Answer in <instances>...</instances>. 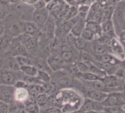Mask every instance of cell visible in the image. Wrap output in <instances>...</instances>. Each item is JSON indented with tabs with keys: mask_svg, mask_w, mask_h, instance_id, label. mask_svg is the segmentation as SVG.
<instances>
[{
	"mask_svg": "<svg viewBox=\"0 0 125 113\" xmlns=\"http://www.w3.org/2000/svg\"><path fill=\"white\" fill-rule=\"evenodd\" d=\"M116 37L125 31V2L122 0L114 6L111 17Z\"/></svg>",
	"mask_w": 125,
	"mask_h": 113,
	"instance_id": "1",
	"label": "cell"
},
{
	"mask_svg": "<svg viewBox=\"0 0 125 113\" xmlns=\"http://www.w3.org/2000/svg\"><path fill=\"white\" fill-rule=\"evenodd\" d=\"M4 25V34L10 36L11 37H17L21 34L23 20H21L15 14L10 12L3 20Z\"/></svg>",
	"mask_w": 125,
	"mask_h": 113,
	"instance_id": "2",
	"label": "cell"
},
{
	"mask_svg": "<svg viewBox=\"0 0 125 113\" xmlns=\"http://www.w3.org/2000/svg\"><path fill=\"white\" fill-rule=\"evenodd\" d=\"M10 12L15 14L23 21L31 20L34 7L31 5L20 1L15 4H9Z\"/></svg>",
	"mask_w": 125,
	"mask_h": 113,
	"instance_id": "3",
	"label": "cell"
},
{
	"mask_svg": "<svg viewBox=\"0 0 125 113\" xmlns=\"http://www.w3.org/2000/svg\"><path fill=\"white\" fill-rule=\"evenodd\" d=\"M51 82L59 88H67L74 86L75 77L70 75L64 69L52 72L51 74Z\"/></svg>",
	"mask_w": 125,
	"mask_h": 113,
	"instance_id": "4",
	"label": "cell"
},
{
	"mask_svg": "<svg viewBox=\"0 0 125 113\" xmlns=\"http://www.w3.org/2000/svg\"><path fill=\"white\" fill-rule=\"evenodd\" d=\"M21 44L25 47L30 56H37L38 49V39L26 34H21L17 37Z\"/></svg>",
	"mask_w": 125,
	"mask_h": 113,
	"instance_id": "5",
	"label": "cell"
},
{
	"mask_svg": "<svg viewBox=\"0 0 125 113\" xmlns=\"http://www.w3.org/2000/svg\"><path fill=\"white\" fill-rule=\"evenodd\" d=\"M23 77V75L20 71L0 69V84L14 86L15 83Z\"/></svg>",
	"mask_w": 125,
	"mask_h": 113,
	"instance_id": "6",
	"label": "cell"
},
{
	"mask_svg": "<svg viewBox=\"0 0 125 113\" xmlns=\"http://www.w3.org/2000/svg\"><path fill=\"white\" fill-rule=\"evenodd\" d=\"M101 103L103 107L125 106L124 91H114L108 94L105 99Z\"/></svg>",
	"mask_w": 125,
	"mask_h": 113,
	"instance_id": "7",
	"label": "cell"
},
{
	"mask_svg": "<svg viewBox=\"0 0 125 113\" xmlns=\"http://www.w3.org/2000/svg\"><path fill=\"white\" fill-rule=\"evenodd\" d=\"M46 61L52 72L63 69L66 64L60 55L54 51H52L46 58Z\"/></svg>",
	"mask_w": 125,
	"mask_h": 113,
	"instance_id": "8",
	"label": "cell"
},
{
	"mask_svg": "<svg viewBox=\"0 0 125 113\" xmlns=\"http://www.w3.org/2000/svg\"><path fill=\"white\" fill-rule=\"evenodd\" d=\"M49 16L50 13L45 7L42 8L34 9L32 13L31 21H33L40 29H42Z\"/></svg>",
	"mask_w": 125,
	"mask_h": 113,
	"instance_id": "9",
	"label": "cell"
},
{
	"mask_svg": "<svg viewBox=\"0 0 125 113\" xmlns=\"http://www.w3.org/2000/svg\"><path fill=\"white\" fill-rule=\"evenodd\" d=\"M79 88H81V90L83 92L85 98L89 99L91 100H93V101H95V102H103V100L107 96V94H106L105 92L98 91H96V90H93V89L86 88V87H85L82 84L81 82L80 83Z\"/></svg>",
	"mask_w": 125,
	"mask_h": 113,
	"instance_id": "10",
	"label": "cell"
},
{
	"mask_svg": "<svg viewBox=\"0 0 125 113\" xmlns=\"http://www.w3.org/2000/svg\"><path fill=\"white\" fill-rule=\"evenodd\" d=\"M15 87L13 85H7L0 84V102L10 104L14 100Z\"/></svg>",
	"mask_w": 125,
	"mask_h": 113,
	"instance_id": "11",
	"label": "cell"
},
{
	"mask_svg": "<svg viewBox=\"0 0 125 113\" xmlns=\"http://www.w3.org/2000/svg\"><path fill=\"white\" fill-rule=\"evenodd\" d=\"M92 56L95 61L104 64L116 66L124 63V61L119 59L118 58H116V56L111 53H104L102 55H92Z\"/></svg>",
	"mask_w": 125,
	"mask_h": 113,
	"instance_id": "12",
	"label": "cell"
},
{
	"mask_svg": "<svg viewBox=\"0 0 125 113\" xmlns=\"http://www.w3.org/2000/svg\"><path fill=\"white\" fill-rule=\"evenodd\" d=\"M103 106L101 102H95L93 100H91L89 99L85 98L84 101L81 104L80 108L78 109V113H83L87 111H95V112H100L103 110Z\"/></svg>",
	"mask_w": 125,
	"mask_h": 113,
	"instance_id": "13",
	"label": "cell"
},
{
	"mask_svg": "<svg viewBox=\"0 0 125 113\" xmlns=\"http://www.w3.org/2000/svg\"><path fill=\"white\" fill-rule=\"evenodd\" d=\"M109 49L110 53L118 58L119 59L124 61L125 60V50H124V46L120 43V42L118 40L116 37H114L110 44H109Z\"/></svg>",
	"mask_w": 125,
	"mask_h": 113,
	"instance_id": "14",
	"label": "cell"
},
{
	"mask_svg": "<svg viewBox=\"0 0 125 113\" xmlns=\"http://www.w3.org/2000/svg\"><path fill=\"white\" fill-rule=\"evenodd\" d=\"M23 34L37 37L41 32V29L31 20L23 21L22 26Z\"/></svg>",
	"mask_w": 125,
	"mask_h": 113,
	"instance_id": "15",
	"label": "cell"
},
{
	"mask_svg": "<svg viewBox=\"0 0 125 113\" xmlns=\"http://www.w3.org/2000/svg\"><path fill=\"white\" fill-rule=\"evenodd\" d=\"M81 82L82 83V84L85 87L93 89V90L105 92L106 94H109V93L112 92L108 88H107L105 86V85L103 83L101 79L97 80H94V81H91V82H85V81H81Z\"/></svg>",
	"mask_w": 125,
	"mask_h": 113,
	"instance_id": "16",
	"label": "cell"
},
{
	"mask_svg": "<svg viewBox=\"0 0 125 113\" xmlns=\"http://www.w3.org/2000/svg\"><path fill=\"white\" fill-rule=\"evenodd\" d=\"M29 97V94L26 88H15L14 102L19 104H25Z\"/></svg>",
	"mask_w": 125,
	"mask_h": 113,
	"instance_id": "17",
	"label": "cell"
},
{
	"mask_svg": "<svg viewBox=\"0 0 125 113\" xmlns=\"http://www.w3.org/2000/svg\"><path fill=\"white\" fill-rule=\"evenodd\" d=\"M86 19L81 18L78 15V20L73 25V28L70 30V34L75 37H79L83 31V30L86 27Z\"/></svg>",
	"mask_w": 125,
	"mask_h": 113,
	"instance_id": "18",
	"label": "cell"
},
{
	"mask_svg": "<svg viewBox=\"0 0 125 113\" xmlns=\"http://www.w3.org/2000/svg\"><path fill=\"white\" fill-rule=\"evenodd\" d=\"M104 53H111L108 45H103L99 43L96 39L91 42V54L102 55Z\"/></svg>",
	"mask_w": 125,
	"mask_h": 113,
	"instance_id": "19",
	"label": "cell"
},
{
	"mask_svg": "<svg viewBox=\"0 0 125 113\" xmlns=\"http://www.w3.org/2000/svg\"><path fill=\"white\" fill-rule=\"evenodd\" d=\"M12 39V37L4 33L0 36V56L5 54L8 51Z\"/></svg>",
	"mask_w": 125,
	"mask_h": 113,
	"instance_id": "20",
	"label": "cell"
},
{
	"mask_svg": "<svg viewBox=\"0 0 125 113\" xmlns=\"http://www.w3.org/2000/svg\"><path fill=\"white\" fill-rule=\"evenodd\" d=\"M86 28L91 31L95 36L96 39L102 34V28H101V23H97L96 21L90 20L86 22Z\"/></svg>",
	"mask_w": 125,
	"mask_h": 113,
	"instance_id": "21",
	"label": "cell"
},
{
	"mask_svg": "<svg viewBox=\"0 0 125 113\" xmlns=\"http://www.w3.org/2000/svg\"><path fill=\"white\" fill-rule=\"evenodd\" d=\"M35 102L38 105V107H40V109L41 108L45 109L48 107L49 106L48 104H50V97L48 95V94L45 92V93L38 94L35 97Z\"/></svg>",
	"mask_w": 125,
	"mask_h": 113,
	"instance_id": "22",
	"label": "cell"
},
{
	"mask_svg": "<svg viewBox=\"0 0 125 113\" xmlns=\"http://www.w3.org/2000/svg\"><path fill=\"white\" fill-rule=\"evenodd\" d=\"M101 28H102L103 34H109L112 37H116L115 32H114V26H113L111 19L106 20L102 22L101 23Z\"/></svg>",
	"mask_w": 125,
	"mask_h": 113,
	"instance_id": "23",
	"label": "cell"
},
{
	"mask_svg": "<svg viewBox=\"0 0 125 113\" xmlns=\"http://www.w3.org/2000/svg\"><path fill=\"white\" fill-rule=\"evenodd\" d=\"M19 71L25 76L27 77H36L38 69L33 65L23 66L19 68Z\"/></svg>",
	"mask_w": 125,
	"mask_h": 113,
	"instance_id": "24",
	"label": "cell"
},
{
	"mask_svg": "<svg viewBox=\"0 0 125 113\" xmlns=\"http://www.w3.org/2000/svg\"><path fill=\"white\" fill-rule=\"evenodd\" d=\"M115 5H111V4H107L103 7V16H102V22L106 20H110L111 19L114 9ZM101 22V23H102Z\"/></svg>",
	"mask_w": 125,
	"mask_h": 113,
	"instance_id": "25",
	"label": "cell"
},
{
	"mask_svg": "<svg viewBox=\"0 0 125 113\" xmlns=\"http://www.w3.org/2000/svg\"><path fill=\"white\" fill-rule=\"evenodd\" d=\"M15 61L19 66H26V65H32V59L31 56H18L15 57Z\"/></svg>",
	"mask_w": 125,
	"mask_h": 113,
	"instance_id": "26",
	"label": "cell"
},
{
	"mask_svg": "<svg viewBox=\"0 0 125 113\" xmlns=\"http://www.w3.org/2000/svg\"><path fill=\"white\" fill-rule=\"evenodd\" d=\"M36 77L42 83H44L45 85L51 83V74L45 72V71H42V70H38L37 72V75L36 76Z\"/></svg>",
	"mask_w": 125,
	"mask_h": 113,
	"instance_id": "27",
	"label": "cell"
},
{
	"mask_svg": "<svg viewBox=\"0 0 125 113\" xmlns=\"http://www.w3.org/2000/svg\"><path fill=\"white\" fill-rule=\"evenodd\" d=\"M25 112L26 113H40V107L36 102H26L24 104Z\"/></svg>",
	"mask_w": 125,
	"mask_h": 113,
	"instance_id": "28",
	"label": "cell"
},
{
	"mask_svg": "<svg viewBox=\"0 0 125 113\" xmlns=\"http://www.w3.org/2000/svg\"><path fill=\"white\" fill-rule=\"evenodd\" d=\"M88 64V66H89V72H92V74L95 75L97 76L99 78L102 79L103 77H104L105 76L107 75L106 73H105L103 70H102V69H100V68H98L97 66H95L94 64H93L92 62L89 63V64Z\"/></svg>",
	"mask_w": 125,
	"mask_h": 113,
	"instance_id": "29",
	"label": "cell"
},
{
	"mask_svg": "<svg viewBox=\"0 0 125 113\" xmlns=\"http://www.w3.org/2000/svg\"><path fill=\"white\" fill-rule=\"evenodd\" d=\"M80 37H81L82 39H83L85 41L89 42H91L94 41V40L96 39L94 34L91 31H89V29H87L86 27H85V28L83 30V31H82V33H81V34Z\"/></svg>",
	"mask_w": 125,
	"mask_h": 113,
	"instance_id": "30",
	"label": "cell"
},
{
	"mask_svg": "<svg viewBox=\"0 0 125 113\" xmlns=\"http://www.w3.org/2000/svg\"><path fill=\"white\" fill-rule=\"evenodd\" d=\"M75 66L77 69V71L78 73H84V72H89V66L87 64L80 61V60H77L74 62Z\"/></svg>",
	"mask_w": 125,
	"mask_h": 113,
	"instance_id": "31",
	"label": "cell"
},
{
	"mask_svg": "<svg viewBox=\"0 0 125 113\" xmlns=\"http://www.w3.org/2000/svg\"><path fill=\"white\" fill-rule=\"evenodd\" d=\"M114 37H112V36H111V35H109V34H103V33H102V34H101L100 37H98L96 39V40H97L99 43H100V44H102V45H109V44H110L111 39H112Z\"/></svg>",
	"mask_w": 125,
	"mask_h": 113,
	"instance_id": "32",
	"label": "cell"
},
{
	"mask_svg": "<svg viewBox=\"0 0 125 113\" xmlns=\"http://www.w3.org/2000/svg\"><path fill=\"white\" fill-rule=\"evenodd\" d=\"M103 111L106 113H125L124 106L104 107Z\"/></svg>",
	"mask_w": 125,
	"mask_h": 113,
	"instance_id": "33",
	"label": "cell"
},
{
	"mask_svg": "<svg viewBox=\"0 0 125 113\" xmlns=\"http://www.w3.org/2000/svg\"><path fill=\"white\" fill-rule=\"evenodd\" d=\"M77 15H78V7L76 6L70 7L69 10L65 17V19L64 20H67L72 19V18H75Z\"/></svg>",
	"mask_w": 125,
	"mask_h": 113,
	"instance_id": "34",
	"label": "cell"
},
{
	"mask_svg": "<svg viewBox=\"0 0 125 113\" xmlns=\"http://www.w3.org/2000/svg\"><path fill=\"white\" fill-rule=\"evenodd\" d=\"M9 13V5H4L0 4V20H4Z\"/></svg>",
	"mask_w": 125,
	"mask_h": 113,
	"instance_id": "35",
	"label": "cell"
},
{
	"mask_svg": "<svg viewBox=\"0 0 125 113\" xmlns=\"http://www.w3.org/2000/svg\"><path fill=\"white\" fill-rule=\"evenodd\" d=\"M43 113H63L62 110L61 108H59V107H48L47 108H45L44 110Z\"/></svg>",
	"mask_w": 125,
	"mask_h": 113,
	"instance_id": "36",
	"label": "cell"
},
{
	"mask_svg": "<svg viewBox=\"0 0 125 113\" xmlns=\"http://www.w3.org/2000/svg\"><path fill=\"white\" fill-rule=\"evenodd\" d=\"M114 75L116 76L117 77L125 79V67H124V64L121 65V66L117 69V70L116 71Z\"/></svg>",
	"mask_w": 125,
	"mask_h": 113,
	"instance_id": "37",
	"label": "cell"
},
{
	"mask_svg": "<svg viewBox=\"0 0 125 113\" xmlns=\"http://www.w3.org/2000/svg\"><path fill=\"white\" fill-rule=\"evenodd\" d=\"M10 106L8 104L0 102V113H10Z\"/></svg>",
	"mask_w": 125,
	"mask_h": 113,
	"instance_id": "38",
	"label": "cell"
},
{
	"mask_svg": "<svg viewBox=\"0 0 125 113\" xmlns=\"http://www.w3.org/2000/svg\"><path fill=\"white\" fill-rule=\"evenodd\" d=\"M67 4H68L70 7H72V6H76L77 4V2H76V0H64Z\"/></svg>",
	"mask_w": 125,
	"mask_h": 113,
	"instance_id": "39",
	"label": "cell"
},
{
	"mask_svg": "<svg viewBox=\"0 0 125 113\" xmlns=\"http://www.w3.org/2000/svg\"><path fill=\"white\" fill-rule=\"evenodd\" d=\"M4 33V25L3 20H0V36Z\"/></svg>",
	"mask_w": 125,
	"mask_h": 113,
	"instance_id": "40",
	"label": "cell"
},
{
	"mask_svg": "<svg viewBox=\"0 0 125 113\" xmlns=\"http://www.w3.org/2000/svg\"><path fill=\"white\" fill-rule=\"evenodd\" d=\"M95 1L97 3H98L100 5H101L102 7H104V6H105V5L108 4L107 0H95Z\"/></svg>",
	"mask_w": 125,
	"mask_h": 113,
	"instance_id": "41",
	"label": "cell"
},
{
	"mask_svg": "<svg viewBox=\"0 0 125 113\" xmlns=\"http://www.w3.org/2000/svg\"><path fill=\"white\" fill-rule=\"evenodd\" d=\"M0 4H2L4 5H9L10 1L9 0H0Z\"/></svg>",
	"mask_w": 125,
	"mask_h": 113,
	"instance_id": "42",
	"label": "cell"
},
{
	"mask_svg": "<svg viewBox=\"0 0 125 113\" xmlns=\"http://www.w3.org/2000/svg\"><path fill=\"white\" fill-rule=\"evenodd\" d=\"M9 1H10V4H15V3L21 1V0H9Z\"/></svg>",
	"mask_w": 125,
	"mask_h": 113,
	"instance_id": "43",
	"label": "cell"
},
{
	"mask_svg": "<svg viewBox=\"0 0 125 113\" xmlns=\"http://www.w3.org/2000/svg\"><path fill=\"white\" fill-rule=\"evenodd\" d=\"M97 113L95 111H87V112H83V113Z\"/></svg>",
	"mask_w": 125,
	"mask_h": 113,
	"instance_id": "44",
	"label": "cell"
},
{
	"mask_svg": "<svg viewBox=\"0 0 125 113\" xmlns=\"http://www.w3.org/2000/svg\"><path fill=\"white\" fill-rule=\"evenodd\" d=\"M63 113H78V111H70V112H64Z\"/></svg>",
	"mask_w": 125,
	"mask_h": 113,
	"instance_id": "45",
	"label": "cell"
},
{
	"mask_svg": "<svg viewBox=\"0 0 125 113\" xmlns=\"http://www.w3.org/2000/svg\"><path fill=\"white\" fill-rule=\"evenodd\" d=\"M97 113H106L105 112H104L103 110V111H100V112H97Z\"/></svg>",
	"mask_w": 125,
	"mask_h": 113,
	"instance_id": "46",
	"label": "cell"
}]
</instances>
